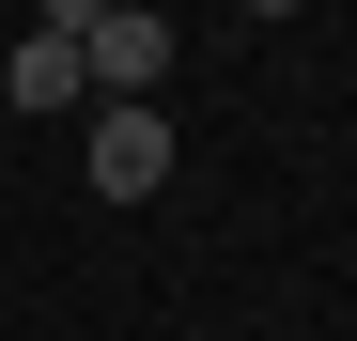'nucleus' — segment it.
<instances>
[{
    "mask_svg": "<svg viewBox=\"0 0 357 341\" xmlns=\"http://www.w3.org/2000/svg\"><path fill=\"white\" fill-rule=\"evenodd\" d=\"M78 187H93V202H155V187H171V109H93Z\"/></svg>",
    "mask_w": 357,
    "mask_h": 341,
    "instance_id": "nucleus-2",
    "label": "nucleus"
},
{
    "mask_svg": "<svg viewBox=\"0 0 357 341\" xmlns=\"http://www.w3.org/2000/svg\"><path fill=\"white\" fill-rule=\"evenodd\" d=\"M0 93L31 109V125H63V109H93V78H78V0H47V16L0 47Z\"/></svg>",
    "mask_w": 357,
    "mask_h": 341,
    "instance_id": "nucleus-1",
    "label": "nucleus"
}]
</instances>
